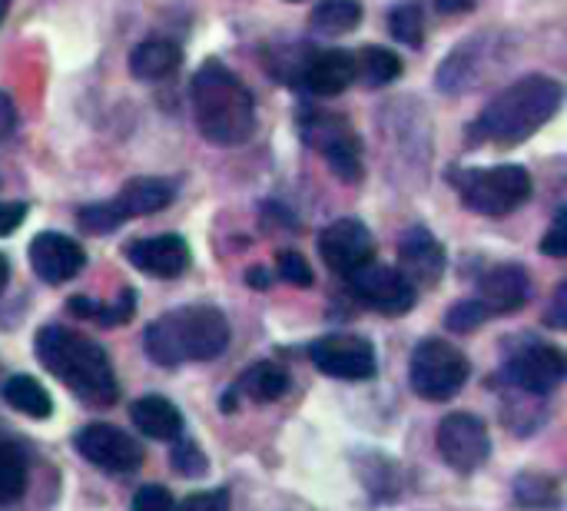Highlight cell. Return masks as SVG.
<instances>
[{
	"label": "cell",
	"mask_w": 567,
	"mask_h": 511,
	"mask_svg": "<svg viewBox=\"0 0 567 511\" xmlns=\"http://www.w3.org/2000/svg\"><path fill=\"white\" fill-rule=\"evenodd\" d=\"M37 356L83 402H90V406L116 402V396H120L116 372L100 343H93L73 329H63V326H47L37 336Z\"/></svg>",
	"instance_id": "obj_1"
},
{
	"label": "cell",
	"mask_w": 567,
	"mask_h": 511,
	"mask_svg": "<svg viewBox=\"0 0 567 511\" xmlns=\"http://www.w3.org/2000/svg\"><path fill=\"white\" fill-rule=\"evenodd\" d=\"M193 116L209 143L236 146L256 130V100L249 86L223 63H206L193 76Z\"/></svg>",
	"instance_id": "obj_2"
},
{
	"label": "cell",
	"mask_w": 567,
	"mask_h": 511,
	"mask_svg": "<svg viewBox=\"0 0 567 511\" xmlns=\"http://www.w3.org/2000/svg\"><path fill=\"white\" fill-rule=\"evenodd\" d=\"M561 83L542 73H532L508 90H502L478 116L475 136L495 146H512L535 136L561 110Z\"/></svg>",
	"instance_id": "obj_3"
},
{
	"label": "cell",
	"mask_w": 567,
	"mask_h": 511,
	"mask_svg": "<svg viewBox=\"0 0 567 511\" xmlns=\"http://www.w3.org/2000/svg\"><path fill=\"white\" fill-rule=\"evenodd\" d=\"M143 339L156 366L176 369L183 362L216 359L229 346V323L213 306H183L150 323Z\"/></svg>",
	"instance_id": "obj_4"
},
{
	"label": "cell",
	"mask_w": 567,
	"mask_h": 511,
	"mask_svg": "<svg viewBox=\"0 0 567 511\" xmlns=\"http://www.w3.org/2000/svg\"><path fill=\"white\" fill-rule=\"evenodd\" d=\"M462 203L482 216H508L532 196V173L525 166H478L452 176Z\"/></svg>",
	"instance_id": "obj_5"
},
{
	"label": "cell",
	"mask_w": 567,
	"mask_h": 511,
	"mask_svg": "<svg viewBox=\"0 0 567 511\" xmlns=\"http://www.w3.org/2000/svg\"><path fill=\"white\" fill-rule=\"evenodd\" d=\"M468 359L449 339H425L412 352V389L429 402H449L468 382Z\"/></svg>",
	"instance_id": "obj_6"
},
{
	"label": "cell",
	"mask_w": 567,
	"mask_h": 511,
	"mask_svg": "<svg viewBox=\"0 0 567 511\" xmlns=\"http://www.w3.org/2000/svg\"><path fill=\"white\" fill-rule=\"evenodd\" d=\"M439 452L455 472H475L488 462V426L472 412H452L439 426Z\"/></svg>",
	"instance_id": "obj_7"
},
{
	"label": "cell",
	"mask_w": 567,
	"mask_h": 511,
	"mask_svg": "<svg viewBox=\"0 0 567 511\" xmlns=\"http://www.w3.org/2000/svg\"><path fill=\"white\" fill-rule=\"evenodd\" d=\"M349 279V293L372 306L375 313H385V316H402L415 306V286L392 266H362L355 273L346 276Z\"/></svg>",
	"instance_id": "obj_8"
},
{
	"label": "cell",
	"mask_w": 567,
	"mask_h": 511,
	"mask_svg": "<svg viewBox=\"0 0 567 511\" xmlns=\"http://www.w3.org/2000/svg\"><path fill=\"white\" fill-rule=\"evenodd\" d=\"M309 356H312V362H316V369H319L322 376L346 379V382L372 379L375 369H379L372 343L362 339V336H349V333L326 336V339L312 343Z\"/></svg>",
	"instance_id": "obj_9"
},
{
	"label": "cell",
	"mask_w": 567,
	"mask_h": 511,
	"mask_svg": "<svg viewBox=\"0 0 567 511\" xmlns=\"http://www.w3.org/2000/svg\"><path fill=\"white\" fill-rule=\"evenodd\" d=\"M306 140L326 156L332 173L342 183H355L362 176V143L339 116H312L306 123Z\"/></svg>",
	"instance_id": "obj_10"
},
{
	"label": "cell",
	"mask_w": 567,
	"mask_h": 511,
	"mask_svg": "<svg viewBox=\"0 0 567 511\" xmlns=\"http://www.w3.org/2000/svg\"><path fill=\"white\" fill-rule=\"evenodd\" d=\"M76 452L103 472H133L143 466V446L116 426L96 422L76 432Z\"/></svg>",
	"instance_id": "obj_11"
},
{
	"label": "cell",
	"mask_w": 567,
	"mask_h": 511,
	"mask_svg": "<svg viewBox=\"0 0 567 511\" xmlns=\"http://www.w3.org/2000/svg\"><path fill=\"white\" fill-rule=\"evenodd\" d=\"M567 362L565 352L548 346V343H528L525 349H518L505 369L512 389H522L528 396H548L551 389L561 386Z\"/></svg>",
	"instance_id": "obj_12"
},
{
	"label": "cell",
	"mask_w": 567,
	"mask_h": 511,
	"mask_svg": "<svg viewBox=\"0 0 567 511\" xmlns=\"http://www.w3.org/2000/svg\"><path fill=\"white\" fill-rule=\"evenodd\" d=\"M319 253L326 266L339 276H349L362 266L372 263L375 256V239L359 219H336L332 226L322 229L319 236Z\"/></svg>",
	"instance_id": "obj_13"
},
{
	"label": "cell",
	"mask_w": 567,
	"mask_h": 511,
	"mask_svg": "<svg viewBox=\"0 0 567 511\" xmlns=\"http://www.w3.org/2000/svg\"><path fill=\"white\" fill-rule=\"evenodd\" d=\"M83 263H86L83 246L76 239L63 236V233H40L30 243V266L50 286H60L66 279H73L83 269Z\"/></svg>",
	"instance_id": "obj_14"
},
{
	"label": "cell",
	"mask_w": 567,
	"mask_h": 511,
	"mask_svg": "<svg viewBox=\"0 0 567 511\" xmlns=\"http://www.w3.org/2000/svg\"><path fill=\"white\" fill-rule=\"evenodd\" d=\"M399 266L412 286H435L445 273V246L425 226H412L399 239Z\"/></svg>",
	"instance_id": "obj_15"
},
{
	"label": "cell",
	"mask_w": 567,
	"mask_h": 511,
	"mask_svg": "<svg viewBox=\"0 0 567 511\" xmlns=\"http://www.w3.org/2000/svg\"><path fill=\"white\" fill-rule=\"evenodd\" d=\"M130 263L156 279H176L189 266V246L179 236H150L126 246Z\"/></svg>",
	"instance_id": "obj_16"
},
{
	"label": "cell",
	"mask_w": 567,
	"mask_h": 511,
	"mask_svg": "<svg viewBox=\"0 0 567 511\" xmlns=\"http://www.w3.org/2000/svg\"><path fill=\"white\" fill-rule=\"evenodd\" d=\"M528 293H532V279L515 263L488 269L478 283V303L485 306V313H495V316L518 313L528 303Z\"/></svg>",
	"instance_id": "obj_17"
},
{
	"label": "cell",
	"mask_w": 567,
	"mask_h": 511,
	"mask_svg": "<svg viewBox=\"0 0 567 511\" xmlns=\"http://www.w3.org/2000/svg\"><path fill=\"white\" fill-rule=\"evenodd\" d=\"M302 86L316 96H336L355 83V53L349 50H322L306 60Z\"/></svg>",
	"instance_id": "obj_18"
},
{
	"label": "cell",
	"mask_w": 567,
	"mask_h": 511,
	"mask_svg": "<svg viewBox=\"0 0 567 511\" xmlns=\"http://www.w3.org/2000/svg\"><path fill=\"white\" fill-rule=\"evenodd\" d=\"M183 63V47L169 37H150L133 47L130 53V70L136 80H166L179 70Z\"/></svg>",
	"instance_id": "obj_19"
},
{
	"label": "cell",
	"mask_w": 567,
	"mask_h": 511,
	"mask_svg": "<svg viewBox=\"0 0 567 511\" xmlns=\"http://www.w3.org/2000/svg\"><path fill=\"white\" fill-rule=\"evenodd\" d=\"M176 196V186L169 180L159 176H136L123 186V193L116 196V206L123 209V216H153L159 209H166Z\"/></svg>",
	"instance_id": "obj_20"
},
{
	"label": "cell",
	"mask_w": 567,
	"mask_h": 511,
	"mask_svg": "<svg viewBox=\"0 0 567 511\" xmlns=\"http://www.w3.org/2000/svg\"><path fill=\"white\" fill-rule=\"evenodd\" d=\"M130 416H133V426H136L143 436H150V439L173 442V439L183 432V416H179V409H176L169 399H163V396H143V399H136L133 409H130Z\"/></svg>",
	"instance_id": "obj_21"
},
{
	"label": "cell",
	"mask_w": 567,
	"mask_h": 511,
	"mask_svg": "<svg viewBox=\"0 0 567 511\" xmlns=\"http://www.w3.org/2000/svg\"><path fill=\"white\" fill-rule=\"evenodd\" d=\"M286 389H289V372L276 362H259L239 376V382L233 386V396H246L252 402H276L286 396Z\"/></svg>",
	"instance_id": "obj_22"
},
{
	"label": "cell",
	"mask_w": 567,
	"mask_h": 511,
	"mask_svg": "<svg viewBox=\"0 0 567 511\" xmlns=\"http://www.w3.org/2000/svg\"><path fill=\"white\" fill-rule=\"evenodd\" d=\"M3 399L10 409H17L20 416H30V419H47L53 412L50 392L30 376H10L3 382Z\"/></svg>",
	"instance_id": "obj_23"
},
{
	"label": "cell",
	"mask_w": 567,
	"mask_h": 511,
	"mask_svg": "<svg viewBox=\"0 0 567 511\" xmlns=\"http://www.w3.org/2000/svg\"><path fill=\"white\" fill-rule=\"evenodd\" d=\"M312 30L319 37H342L352 33L362 23V3L359 0H322L312 10Z\"/></svg>",
	"instance_id": "obj_24"
},
{
	"label": "cell",
	"mask_w": 567,
	"mask_h": 511,
	"mask_svg": "<svg viewBox=\"0 0 567 511\" xmlns=\"http://www.w3.org/2000/svg\"><path fill=\"white\" fill-rule=\"evenodd\" d=\"M399 73H402V60L385 47H369L355 57V80L369 86H385L399 80Z\"/></svg>",
	"instance_id": "obj_25"
},
{
	"label": "cell",
	"mask_w": 567,
	"mask_h": 511,
	"mask_svg": "<svg viewBox=\"0 0 567 511\" xmlns=\"http://www.w3.org/2000/svg\"><path fill=\"white\" fill-rule=\"evenodd\" d=\"M27 489V462L17 446L0 442V505H10Z\"/></svg>",
	"instance_id": "obj_26"
},
{
	"label": "cell",
	"mask_w": 567,
	"mask_h": 511,
	"mask_svg": "<svg viewBox=\"0 0 567 511\" xmlns=\"http://www.w3.org/2000/svg\"><path fill=\"white\" fill-rule=\"evenodd\" d=\"M515 499L528 509H555L561 502V489L555 479L548 476H538V472H528L515 482Z\"/></svg>",
	"instance_id": "obj_27"
},
{
	"label": "cell",
	"mask_w": 567,
	"mask_h": 511,
	"mask_svg": "<svg viewBox=\"0 0 567 511\" xmlns=\"http://www.w3.org/2000/svg\"><path fill=\"white\" fill-rule=\"evenodd\" d=\"M389 27H392V37L399 40V43H405V47H422V40H425V17H422V10H419V3H402V7H395L392 10V17H389Z\"/></svg>",
	"instance_id": "obj_28"
},
{
	"label": "cell",
	"mask_w": 567,
	"mask_h": 511,
	"mask_svg": "<svg viewBox=\"0 0 567 511\" xmlns=\"http://www.w3.org/2000/svg\"><path fill=\"white\" fill-rule=\"evenodd\" d=\"M123 219H126V216H123V209L116 206V200L93 203V206H83V209L76 213V223H80V229H86V233H96V236H103V233H113V229H116Z\"/></svg>",
	"instance_id": "obj_29"
},
{
	"label": "cell",
	"mask_w": 567,
	"mask_h": 511,
	"mask_svg": "<svg viewBox=\"0 0 567 511\" xmlns=\"http://www.w3.org/2000/svg\"><path fill=\"white\" fill-rule=\"evenodd\" d=\"M173 466H176V472H179V476H186V479L206 476V469H209V462H206L203 449H199L196 442H189V439H183V442H176V446H173Z\"/></svg>",
	"instance_id": "obj_30"
},
{
	"label": "cell",
	"mask_w": 567,
	"mask_h": 511,
	"mask_svg": "<svg viewBox=\"0 0 567 511\" xmlns=\"http://www.w3.org/2000/svg\"><path fill=\"white\" fill-rule=\"evenodd\" d=\"M485 319H488L485 306H482L478 299H472V303H455V306L449 309V316H445V326H449L452 333H472V329H478Z\"/></svg>",
	"instance_id": "obj_31"
},
{
	"label": "cell",
	"mask_w": 567,
	"mask_h": 511,
	"mask_svg": "<svg viewBox=\"0 0 567 511\" xmlns=\"http://www.w3.org/2000/svg\"><path fill=\"white\" fill-rule=\"evenodd\" d=\"M279 276L286 279V283H292V286H302V289H309L312 286V266L299 256V253H292V249H286V253H279Z\"/></svg>",
	"instance_id": "obj_32"
},
{
	"label": "cell",
	"mask_w": 567,
	"mask_h": 511,
	"mask_svg": "<svg viewBox=\"0 0 567 511\" xmlns=\"http://www.w3.org/2000/svg\"><path fill=\"white\" fill-rule=\"evenodd\" d=\"M133 511H176V502L163 486H143L133 495Z\"/></svg>",
	"instance_id": "obj_33"
},
{
	"label": "cell",
	"mask_w": 567,
	"mask_h": 511,
	"mask_svg": "<svg viewBox=\"0 0 567 511\" xmlns=\"http://www.w3.org/2000/svg\"><path fill=\"white\" fill-rule=\"evenodd\" d=\"M542 253L545 256H555V259H565L567 256V213L561 209L548 229V236L542 239Z\"/></svg>",
	"instance_id": "obj_34"
},
{
	"label": "cell",
	"mask_w": 567,
	"mask_h": 511,
	"mask_svg": "<svg viewBox=\"0 0 567 511\" xmlns=\"http://www.w3.org/2000/svg\"><path fill=\"white\" fill-rule=\"evenodd\" d=\"M176 511H229V499L226 492H199V495H189L183 509Z\"/></svg>",
	"instance_id": "obj_35"
},
{
	"label": "cell",
	"mask_w": 567,
	"mask_h": 511,
	"mask_svg": "<svg viewBox=\"0 0 567 511\" xmlns=\"http://www.w3.org/2000/svg\"><path fill=\"white\" fill-rule=\"evenodd\" d=\"M27 216V206L23 203H0V236H10Z\"/></svg>",
	"instance_id": "obj_36"
},
{
	"label": "cell",
	"mask_w": 567,
	"mask_h": 511,
	"mask_svg": "<svg viewBox=\"0 0 567 511\" xmlns=\"http://www.w3.org/2000/svg\"><path fill=\"white\" fill-rule=\"evenodd\" d=\"M13 126H17V106H13V100L0 90V140L10 136Z\"/></svg>",
	"instance_id": "obj_37"
},
{
	"label": "cell",
	"mask_w": 567,
	"mask_h": 511,
	"mask_svg": "<svg viewBox=\"0 0 567 511\" xmlns=\"http://www.w3.org/2000/svg\"><path fill=\"white\" fill-rule=\"evenodd\" d=\"M70 313L80 316V319H96L100 316V303L96 299H86V296H73L70 299Z\"/></svg>",
	"instance_id": "obj_38"
},
{
	"label": "cell",
	"mask_w": 567,
	"mask_h": 511,
	"mask_svg": "<svg viewBox=\"0 0 567 511\" xmlns=\"http://www.w3.org/2000/svg\"><path fill=\"white\" fill-rule=\"evenodd\" d=\"M472 7H475V0H435V10H442V13H462Z\"/></svg>",
	"instance_id": "obj_39"
},
{
	"label": "cell",
	"mask_w": 567,
	"mask_h": 511,
	"mask_svg": "<svg viewBox=\"0 0 567 511\" xmlns=\"http://www.w3.org/2000/svg\"><path fill=\"white\" fill-rule=\"evenodd\" d=\"M565 299H567V286L558 289V296H555V313L548 316V323L551 326H565Z\"/></svg>",
	"instance_id": "obj_40"
},
{
	"label": "cell",
	"mask_w": 567,
	"mask_h": 511,
	"mask_svg": "<svg viewBox=\"0 0 567 511\" xmlns=\"http://www.w3.org/2000/svg\"><path fill=\"white\" fill-rule=\"evenodd\" d=\"M246 283H249L252 289H266V286H269V273H266V269H249V273H246Z\"/></svg>",
	"instance_id": "obj_41"
},
{
	"label": "cell",
	"mask_w": 567,
	"mask_h": 511,
	"mask_svg": "<svg viewBox=\"0 0 567 511\" xmlns=\"http://www.w3.org/2000/svg\"><path fill=\"white\" fill-rule=\"evenodd\" d=\"M7 279H10V263H7V256H0V293L7 286Z\"/></svg>",
	"instance_id": "obj_42"
},
{
	"label": "cell",
	"mask_w": 567,
	"mask_h": 511,
	"mask_svg": "<svg viewBox=\"0 0 567 511\" xmlns=\"http://www.w3.org/2000/svg\"><path fill=\"white\" fill-rule=\"evenodd\" d=\"M7 10H10V0H0V20L7 17Z\"/></svg>",
	"instance_id": "obj_43"
},
{
	"label": "cell",
	"mask_w": 567,
	"mask_h": 511,
	"mask_svg": "<svg viewBox=\"0 0 567 511\" xmlns=\"http://www.w3.org/2000/svg\"><path fill=\"white\" fill-rule=\"evenodd\" d=\"M292 3H296V0H292Z\"/></svg>",
	"instance_id": "obj_44"
}]
</instances>
